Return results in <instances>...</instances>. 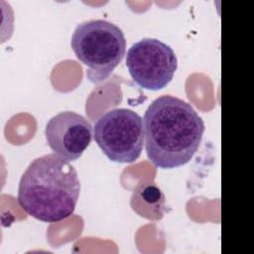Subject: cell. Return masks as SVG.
<instances>
[{
  "label": "cell",
  "mask_w": 254,
  "mask_h": 254,
  "mask_svg": "<svg viewBox=\"0 0 254 254\" xmlns=\"http://www.w3.org/2000/svg\"><path fill=\"white\" fill-rule=\"evenodd\" d=\"M70 46L76 58L86 65L87 78L100 83L123 60L126 40L123 31L114 23L93 19L75 27Z\"/></svg>",
  "instance_id": "3"
},
{
  "label": "cell",
  "mask_w": 254,
  "mask_h": 254,
  "mask_svg": "<svg viewBox=\"0 0 254 254\" xmlns=\"http://www.w3.org/2000/svg\"><path fill=\"white\" fill-rule=\"evenodd\" d=\"M126 66L133 81L139 86L159 90L173 79L178 60L174 50L166 43L154 38H144L127 51Z\"/></svg>",
  "instance_id": "5"
},
{
  "label": "cell",
  "mask_w": 254,
  "mask_h": 254,
  "mask_svg": "<svg viewBox=\"0 0 254 254\" xmlns=\"http://www.w3.org/2000/svg\"><path fill=\"white\" fill-rule=\"evenodd\" d=\"M47 144L52 151L66 161L81 157L92 139V125L81 114L62 111L54 115L45 128Z\"/></svg>",
  "instance_id": "6"
},
{
  "label": "cell",
  "mask_w": 254,
  "mask_h": 254,
  "mask_svg": "<svg viewBox=\"0 0 254 254\" xmlns=\"http://www.w3.org/2000/svg\"><path fill=\"white\" fill-rule=\"evenodd\" d=\"M145 148L148 159L160 169L189 163L198 151L204 122L190 103L174 95H161L145 111Z\"/></svg>",
  "instance_id": "1"
},
{
  "label": "cell",
  "mask_w": 254,
  "mask_h": 254,
  "mask_svg": "<svg viewBox=\"0 0 254 254\" xmlns=\"http://www.w3.org/2000/svg\"><path fill=\"white\" fill-rule=\"evenodd\" d=\"M79 192L74 167L52 153L34 159L27 167L19 182L17 200L30 216L53 223L73 213Z\"/></svg>",
  "instance_id": "2"
},
{
  "label": "cell",
  "mask_w": 254,
  "mask_h": 254,
  "mask_svg": "<svg viewBox=\"0 0 254 254\" xmlns=\"http://www.w3.org/2000/svg\"><path fill=\"white\" fill-rule=\"evenodd\" d=\"M93 136L109 160L133 163L140 157L144 146L143 119L128 108L110 109L96 120Z\"/></svg>",
  "instance_id": "4"
},
{
  "label": "cell",
  "mask_w": 254,
  "mask_h": 254,
  "mask_svg": "<svg viewBox=\"0 0 254 254\" xmlns=\"http://www.w3.org/2000/svg\"><path fill=\"white\" fill-rule=\"evenodd\" d=\"M131 206L139 215L151 220H158L164 215L165 195L152 183L140 185L134 190Z\"/></svg>",
  "instance_id": "7"
}]
</instances>
